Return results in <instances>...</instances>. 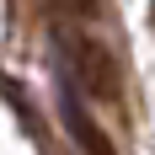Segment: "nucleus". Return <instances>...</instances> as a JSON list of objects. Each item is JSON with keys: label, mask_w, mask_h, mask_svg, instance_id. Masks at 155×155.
Masks as SVG:
<instances>
[{"label": "nucleus", "mask_w": 155, "mask_h": 155, "mask_svg": "<svg viewBox=\"0 0 155 155\" xmlns=\"http://www.w3.org/2000/svg\"><path fill=\"white\" fill-rule=\"evenodd\" d=\"M150 21H155V11H150Z\"/></svg>", "instance_id": "obj_3"}, {"label": "nucleus", "mask_w": 155, "mask_h": 155, "mask_svg": "<svg viewBox=\"0 0 155 155\" xmlns=\"http://www.w3.org/2000/svg\"><path fill=\"white\" fill-rule=\"evenodd\" d=\"M59 118H64L70 139H75L86 155H118V150H112V139L102 134V123L86 112V102H80V91H75V86H64V91H59Z\"/></svg>", "instance_id": "obj_2"}, {"label": "nucleus", "mask_w": 155, "mask_h": 155, "mask_svg": "<svg viewBox=\"0 0 155 155\" xmlns=\"http://www.w3.org/2000/svg\"><path fill=\"white\" fill-rule=\"evenodd\" d=\"M54 48H59V75L64 86H75V91L96 96V102H123V75H118V59H112L107 48L86 38L80 27H54Z\"/></svg>", "instance_id": "obj_1"}]
</instances>
